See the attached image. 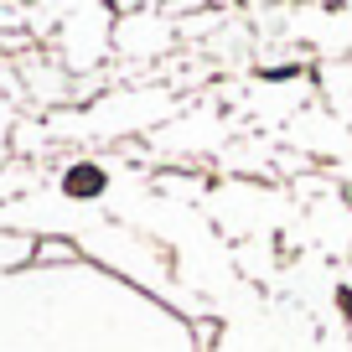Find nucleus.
<instances>
[{"instance_id": "f257e3e1", "label": "nucleus", "mask_w": 352, "mask_h": 352, "mask_svg": "<svg viewBox=\"0 0 352 352\" xmlns=\"http://www.w3.org/2000/svg\"><path fill=\"white\" fill-rule=\"evenodd\" d=\"M99 187H104V171H94V166H83V171L67 176V192H73V197H94Z\"/></svg>"}]
</instances>
